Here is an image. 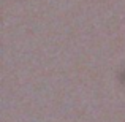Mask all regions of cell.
Listing matches in <instances>:
<instances>
[]
</instances>
